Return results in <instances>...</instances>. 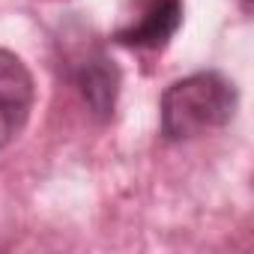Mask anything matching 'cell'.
<instances>
[{"label": "cell", "instance_id": "cell-1", "mask_svg": "<svg viewBox=\"0 0 254 254\" xmlns=\"http://www.w3.org/2000/svg\"><path fill=\"white\" fill-rule=\"evenodd\" d=\"M239 105L236 84L215 72H194L174 81L159 102V132L165 141L180 144L212 129H224Z\"/></svg>", "mask_w": 254, "mask_h": 254}, {"label": "cell", "instance_id": "cell-2", "mask_svg": "<svg viewBox=\"0 0 254 254\" xmlns=\"http://www.w3.org/2000/svg\"><path fill=\"white\" fill-rule=\"evenodd\" d=\"M69 75H72V84L81 93L87 111L99 123H108L114 117L117 96H120V81H123L114 57H108V51L102 45H87V48L72 54Z\"/></svg>", "mask_w": 254, "mask_h": 254}, {"label": "cell", "instance_id": "cell-3", "mask_svg": "<svg viewBox=\"0 0 254 254\" xmlns=\"http://www.w3.org/2000/svg\"><path fill=\"white\" fill-rule=\"evenodd\" d=\"M183 0H135V15L114 30V42L138 51H162L183 27Z\"/></svg>", "mask_w": 254, "mask_h": 254}, {"label": "cell", "instance_id": "cell-4", "mask_svg": "<svg viewBox=\"0 0 254 254\" xmlns=\"http://www.w3.org/2000/svg\"><path fill=\"white\" fill-rule=\"evenodd\" d=\"M36 99L33 75L21 57L0 48V150L9 147L30 120Z\"/></svg>", "mask_w": 254, "mask_h": 254}, {"label": "cell", "instance_id": "cell-5", "mask_svg": "<svg viewBox=\"0 0 254 254\" xmlns=\"http://www.w3.org/2000/svg\"><path fill=\"white\" fill-rule=\"evenodd\" d=\"M242 3H245V6H248V3H251V0H242Z\"/></svg>", "mask_w": 254, "mask_h": 254}]
</instances>
